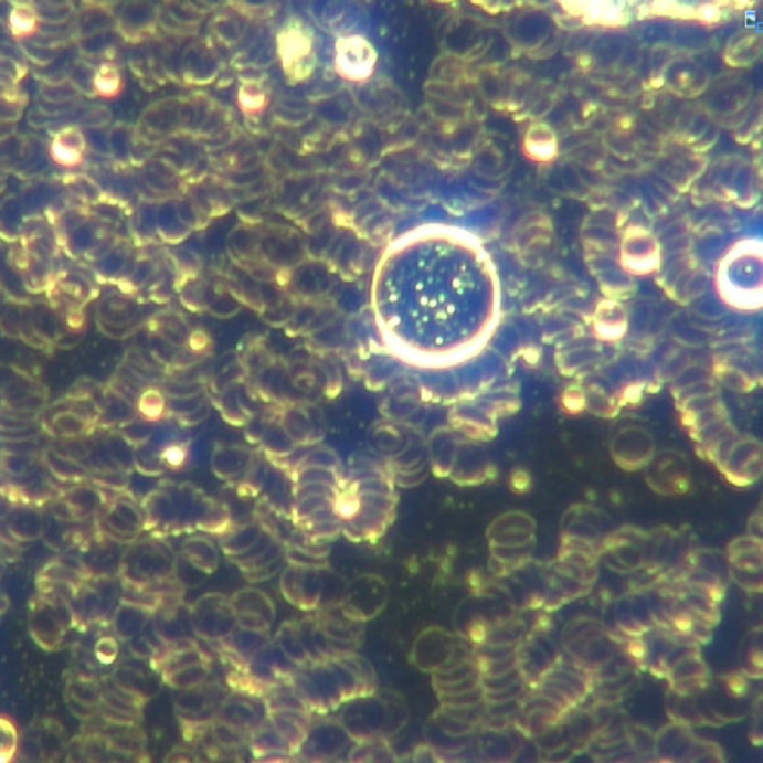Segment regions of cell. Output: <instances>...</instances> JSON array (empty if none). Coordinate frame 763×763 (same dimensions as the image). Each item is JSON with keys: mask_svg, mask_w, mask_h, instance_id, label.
Segmentation results:
<instances>
[{"mask_svg": "<svg viewBox=\"0 0 763 763\" xmlns=\"http://www.w3.org/2000/svg\"><path fill=\"white\" fill-rule=\"evenodd\" d=\"M229 693V686L215 680H208L198 688L177 690L173 701L174 713L184 732L187 744L195 748L204 732L215 722Z\"/></svg>", "mask_w": 763, "mask_h": 763, "instance_id": "cell-5", "label": "cell"}, {"mask_svg": "<svg viewBox=\"0 0 763 763\" xmlns=\"http://www.w3.org/2000/svg\"><path fill=\"white\" fill-rule=\"evenodd\" d=\"M194 637L208 645L224 642L237 629L236 612L229 595L208 592L190 604Z\"/></svg>", "mask_w": 763, "mask_h": 763, "instance_id": "cell-9", "label": "cell"}, {"mask_svg": "<svg viewBox=\"0 0 763 763\" xmlns=\"http://www.w3.org/2000/svg\"><path fill=\"white\" fill-rule=\"evenodd\" d=\"M645 470L647 485L659 496L677 497L689 491L692 475L681 452H656Z\"/></svg>", "mask_w": 763, "mask_h": 763, "instance_id": "cell-18", "label": "cell"}, {"mask_svg": "<svg viewBox=\"0 0 763 763\" xmlns=\"http://www.w3.org/2000/svg\"><path fill=\"white\" fill-rule=\"evenodd\" d=\"M654 752L659 761L669 762H709L724 761L722 750L710 741L699 740L692 728L672 722L660 729L655 736Z\"/></svg>", "mask_w": 763, "mask_h": 763, "instance_id": "cell-11", "label": "cell"}, {"mask_svg": "<svg viewBox=\"0 0 763 763\" xmlns=\"http://www.w3.org/2000/svg\"><path fill=\"white\" fill-rule=\"evenodd\" d=\"M93 417L78 413L76 411H67L54 416L51 421L54 434L59 437H78L87 433L92 426Z\"/></svg>", "mask_w": 763, "mask_h": 763, "instance_id": "cell-50", "label": "cell"}, {"mask_svg": "<svg viewBox=\"0 0 763 763\" xmlns=\"http://www.w3.org/2000/svg\"><path fill=\"white\" fill-rule=\"evenodd\" d=\"M102 534L118 544H130L145 532L142 507L131 496L104 501L100 518Z\"/></svg>", "mask_w": 763, "mask_h": 763, "instance_id": "cell-16", "label": "cell"}, {"mask_svg": "<svg viewBox=\"0 0 763 763\" xmlns=\"http://www.w3.org/2000/svg\"><path fill=\"white\" fill-rule=\"evenodd\" d=\"M390 603V586L382 575L365 573L349 580L347 594L339 607L349 619L369 624L382 615Z\"/></svg>", "mask_w": 763, "mask_h": 763, "instance_id": "cell-13", "label": "cell"}, {"mask_svg": "<svg viewBox=\"0 0 763 763\" xmlns=\"http://www.w3.org/2000/svg\"><path fill=\"white\" fill-rule=\"evenodd\" d=\"M151 621L152 613L149 610L121 598L115 608L110 626H113L115 638L123 643H129L130 639L147 630Z\"/></svg>", "mask_w": 763, "mask_h": 763, "instance_id": "cell-35", "label": "cell"}, {"mask_svg": "<svg viewBox=\"0 0 763 763\" xmlns=\"http://www.w3.org/2000/svg\"><path fill=\"white\" fill-rule=\"evenodd\" d=\"M322 587L321 601H319V608L339 607L347 594L349 580L343 574L338 573L327 566L321 570Z\"/></svg>", "mask_w": 763, "mask_h": 763, "instance_id": "cell-48", "label": "cell"}, {"mask_svg": "<svg viewBox=\"0 0 763 763\" xmlns=\"http://www.w3.org/2000/svg\"><path fill=\"white\" fill-rule=\"evenodd\" d=\"M271 633H259V630L242 629L234 630L224 642L216 643L225 658L232 664V668H242L250 663L263 649L271 645Z\"/></svg>", "mask_w": 763, "mask_h": 763, "instance_id": "cell-31", "label": "cell"}, {"mask_svg": "<svg viewBox=\"0 0 763 763\" xmlns=\"http://www.w3.org/2000/svg\"><path fill=\"white\" fill-rule=\"evenodd\" d=\"M372 301L391 348L417 364H456L491 332L496 275L484 251L464 234L422 230L383 254Z\"/></svg>", "mask_w": 763, "mask_h": 763, "instance_id": "cell-1", "label": "cell"}, {"mask_svg": "<svg viewBox=\"0 0 763 763\" xmlns=\"http://www.w3.org/2000/svg\"><path fill=\"white\" fill-rule=\"evenodd\" d=\"M617 467L628 471L643 470L656 454L654 437L643 428H624L610 445Z\"/></svg>", "mask_w": 763, "mask_h": 763, "instance_id": "cell-25", "label": "cell"}, {"mask_svg": "<svg viewBox=\"0 0 763 763\" xmlns=\"http://www.w3.org/2000/svg\"><path fill=\"white\" fill-rule=\"evenodd\" d=\"M278 421L297 447L321 445L326 436L322 413L312 403L278 407Z\"/></svg>", "mask_w": 763, "mask_h": 763, "instance_id": "cell-21", "label": "cell"}, {"mask_svg": "<svg viewBox=\"0 0 763 763\" xmlns=\"http://www.w3.org/2000/svg\"><path fill=\"white\" fill-rule=\"evenodd\" d=\"M8 530L15 540H35L44 532V521L38 511L20 509L8 513Z\"/></svg>", "mask_w": 763, "mask_h": 763, "instance_id": "cell-44", "label": "cell"}, {"mask_svg": "<svg viewBox=\"0 0 763 763\" xmlns=\"http://www.w3.org/2000/svg\"><path fill=\"white\" fill-rule=\"evenodd\" d=\"M561 639L569 658L582 665L594 676L616 658L617 643L613 639V635L594 621L570 624L564 629Z\"/></svg>", "mask_w": 763, "mask_h": 763, "instance_id": "cell-6", "label": "cell"}, {"mask_svg": "<svg viewBox=\"0 0 763 763\" xmlns=\"http://www.w3.org/2000/svg\"><path fill=\"white\" fill-rule=\"evenodd\" d=\"M321 570L287 564L280 571V594L289 605L301 612H317L321 601Z\"/></svg>", "mask_w": 763, "mask_h": 763, "instance_id": "cell-20", "label": "cell"}, {"mask_svg": "<svg viewBox=\"0 0 763 763\" xmlns=\"http://www.w3.org/2000/svg\"><path fill=\"white\" fill-rule=\"evenodd\" d=\"M220 545L212 540L211 536L195 532L182 541L178 555L179 560L199 571L200 574L212 575L220 566Z\"/></svg>", "mask_w": 763, "mask_h": 763, "instance_id": "cell-32", "label": "cell"}, {"mask_svg": "<svg viewBox=\"0 0 763 763\" xmlns=\"http://www.w3.org/2000/svg\"><path fill=\"white\" fill-rule=\"evenodd\" d=\"M381 693L385 698L388 707L386 729L383 739L392 740L406 728L409 709L402 695L394 692V690H381Z\"/></svg>", "mask_w": 763, "mask_h": 763, "instance_id": "cell-47", "label": "cell"}, {"mask_svg": "<svg viewBox=\"0 0 763 763\" xmlns=\"http://www.w3.org/2000/svg\"><path fill=\"white\" fill-rule=\"evenodd\" d=\"M179 555L163 537H140L127 544L119 566L123 585L142 587L163 595L184 594L177 571Z\"/></svg>", "mask_w": 763, "mask_h": 763, "instance_id": "cell-4", "label": "cell"}, {"mask_svg": "<svg viewBox=\"0 0 763 763\" xmlns=\"http://www.w3.org/2000/svg\"><path fill=\"white\" fill-rule=\"evenodd\" d=\"M257 451L236 443H219L211 455V470L213 476L225 484H236L250 467L253 466Z\"/></svg>", "mask_w": 763, "mask_h": 763, "instance_id": "cell-30", "label": "cell"}, {"mask_svg": "<svg viewBox=\"0 0 763 763\" xmlns=\"http://www.w3.org/2000/svg\"><path fill=\"white\" fill-rule=\"evenodd\" d=\"M301 467L328 468V470L345 476L342 459H340V456L328 446L317 445L308 447V452H306L305 455L300 456L296 463L289 464L287 471L292 475L293 470Z\"/></svg>", "mask_w": 763, "mask_h": 763, "instance_id": "cell-46", "label": "cell"}, {"mask_svg": "<svg viewBox=\"0 0 763 763\" xmlns=\"http://www.w3.org/2000/svg\"><path fill=\"white\" fill-rule=\"evenodd\" d=\"M416 409L417 404L413 402V396L392 391L385 402L382 403L381 413L383 420L404 422L416 412Z\"/></svg>", "mask_w": 763, "mask_h": 763, "instance_id": "cell-51", "label": "cell"}, {"mask_svg": "<svg viewBox=\"0 0 763 763\" xmlns=\"http://www.w3.org/2000/svg\"><path fill=\"white\" fill-rule=\"evenodd\" d=\"M729 579L744 591L762 592V540L748 536L729 544L727 552Z\"/></svg>", "mask_w": 763, "mask_h": 763, "instance_id": "cell-19", "label": "cell"}, {"mask_svg": "<svg viewBox=\"0 0 763 763\" xmlns=\"http://www.w3.org/2000/svg\"><path fill=\"white\" fill-rule=\"evenodd\" d=\"M416 438L415 432L404 425V422L383 420L370 428L369 447L383 462L390 463L402 455Z\"/></svg>", "mask_w": 763, "mask_h": 763, "instance_id": "cell-29", "label": "cell"}, {"mask_svg": "<svg viewBox=\"0 0 763 763\" xmlns=\"http://www.w3.org/2000/svg\"><path fill=\"white\" fill-rule=\"evenodd\" d=\"M236 612L237 628L271 633L276 621V605L266 592L246 586L230 595Z\"/></svg>", "mask_w": 763, "mask_h": 763, "instance_id": "cell-22", "label": "cell"}, {"mask_svg": "<svg viewBox=\"0 0 763 763\" xmlns=\"http://www.w3.org/2000/svg\"><path fill=\"white\" fill-rule=\"evenodd\" d=\"M297 626L303 646L308 651L310 664L326 663V660L340 655L319 628L315 615L301 617L297 621Z\"/></svg>", "mask_w": 763, "mask_h": 763, "instance_id": "cell-40", "label": "cell"}, {"mask_svg": "<svg viewBox=\"0 0 763 763\" xmlns=\"http://www.w3.org/2000/svg\"><path fill=\"white\" fill-rule=\"evenodd\" d=\"M151 625L163 646L195 638L191 628L190 605L184 603V598L166 601L152 616Z\"/></svg>", "mask_w": 763, "mask_h": 763, "instance_id": "cell-27", "label": "cell"}, {"mask_svg": "<svg viewBox=\"0 0 763 763\" xmlns=\"http://www.w3.org/2000/svg\"><path fill=\"white\" fill-rule=\"evenodd\" d=\"M395 488L385 462L353 456L335 505L342 536L353 543L381 540L395 521Z\"/></svg>", "mask_w": 763, "mask_h": 763, "instance_id": "cell-2", "label": "cell"}, {"mask_svg": "<svg viewBox=\"0 0 763 763\" xmlns=\"http://www.w3.org/2000/svg\"><path fill=\"white\" fill-rule=\"evenodd\" d=\"M319 628L339 654L357 650L365 637V624L349 619L340 607L318 608L314 612Z\"/></svg>", "mask_w": 763, "mask_h": 763, "instance_id": "cell-26", "label": "cell"}, {"mask_svg": "<svg viewBox=\"0 0 763 763\" xmlns=\"http://www.w3.org/2000/svg\"><path fill=\"white\" fill-rule=\"evenodd\" d=\"M743 669L741 672L750 680L762 679V633L761 629L753 630L743 643Z\"/></svg>", "mask_w": 763, "mask_h": 763, "instance_id": "cell-49", "label": "cell"}, {"mask_svg": "<svg viewBox=\"0 0 763 763\" xmlns=\"http://www.w3.org/2000/svg\"><path fill=\"white\" fill-rule=\"evenodd\" d=\"M100 506H104V498L96 492V489L87 488V486L72 489L57 501L59 510L66 511L60 516V519L71 522L84 521L89 516L97 515Z\"/></svg>", "mask_w": 763, "mask_h": 763, "instance_id": "cell-38", "label": "cell"}, {"mask_svg": "<svg viewBox=\"0 0 763 763\" xmlns=\"http://www.w3.org/2000/svg\"><path fill=\"white\" fill-rule=\"evenodd\" d=\"M140 507L145 532L163 539L195 532L220 537L234 523L225 502L190 481H165L144 497Z\"/></svg>", "mask_w": 763, "mask_h": 763, "instance_id": "cell-3", "label": "cell"}, {"mask_svg": "<svg viewBox=\"0 0 763 763\" xmlns=\"http://www.w3.org/2000/svg\"><path fill=\"white\" fill-rule=\"evenodd\" d=\"M532 688L541 690L571 713L594 692L595 676L574 660L566 663L560 658Z\"/></svg>", "mask_w": 763, "mask_h": 763, "instance_id": "cell-7", "label": "cell"}, {"mask_svg": "<svg viewBox=\"0 0 763 763\" xmlns=\"http://www.w3.org/2000/svg\"><path fill=\"white\" fill-rule=\"evenodd\" d=\"M263 527L255 519L250 522L233 523L227 532L219 537L220 551L227 560L243 555L264 536Z\"/></svg>", "mask_w": 763, "mask_h": 763, "instance_id": "cell-39", "label": "cell"}, {"mask_svg": "<svg viewBox=\"0 0 763 763\" xmlns=\"http://www.w3.org/2000/svg\"><path fill=\"white\" fill-rule=\"evenodd\" d=\"M199 754L193 748H177L166 757L168 762H195L199 761Z\"/></svg>", "mask_w": 763, "mask_h": 763, "instance_id": "cell-53", "label": "cell"}, {"mask_svg": "<svg viewBox=\"0 0 763 763\" xmlns=\"http://www.w3.org/2000/svg\"><path fill=\"white\" fill-rule=\"evenodd\" d=\"M211 663H202L177 669V671L168 672V675L160 677L161 681L168 685L169 688L173 690H187L206 683V681L211 679Z\"/></svg>", "mask_w": 763, "mask_h": 763, "instance_id": "cell-45", "label": "cell"}, {"mask_svg": "<svg viewBox=\"0 0 763 763\" xmlns=\"http://www.w3.org/2000/svg\"><path fill=\"white\" fill-rule=\"evenodd\" d=\"M338 716L340 724L353 743L378 739L385 734L388 707L381 690L345 702Z\"/></svg>", "mask_w": 763, "mask_h": 763, "instance_id": "cell-12", "label": "cell"}, {"mask_svg": "<svg viewBox=\"0 0 763 763\" xmlns=\"http://www.w3.org/2000/svg\"><path fill=\"white\" fill-rule=\"evenodd\" d=\"M246 749L253 754L255 761H263L264 757L271 756V754L279 753L294 756L287 741L268 723V720L262 727L255 729L254 732H251Z\"/></svg>", "mask_w": 763, "mask_h": 763, "instance_id": "cell-41", "label": "cell"}, {"mask_svg": "<svg viewBox=\"0 0 763 763\" xmlns=\"http://www.w3.org/2000/svg\"><path fill=\"white\" fill-rule=\"evenodd\" d=\"M72 624L70 604L40 594L30 605V634L42 649H60Z\"/></svg>", "mask_w": 763, "mask_h": 763, "instance_id": "cell-15", "label": "cell"}, {"mask_svg": "<svg viewBox=\"0 0 763 763\" xmlns=\"http://www.w3.org/2000/svg\"><path fill=\"white\" fill-rule=\"evenodd\" d=\"M258 452L266 456L268 463L284 466L296 454L298 447L296 443L284 432L278 421V407L271 406V413L264 425L262 436H259Z\"/></svg>", "mask_w": 763, "mask_h": 763, "instance_id": "cell-33", "label": "cell"}, {"mask_svg": "<svg viewBox=\"0 0 763 763\" xmlns=\"http://www.w3.org/2000/svg\"><path fill=\"white\" fill-rule=\"evenodd\" d=\"M425 446L426 458H428V464L434 475L441 477V479L449 477L452 467H454L456 451H458L459 446L455 434L447 428L437 430L425 442Z\"/></svg>", "mask_w": 763, "mask_h": 763, "instance_id": "cell-37", "label": "cell"}, {"mask_svg": "<svg viewBox=\"0 0 763 763\" xmlns=\"http://www.w3.org/2000/svg\"><path fill=\"white\" fill-rule=\"evenodd\" d=\"M118 651L119 647L117 638L105 637L97 643L96 655L97 658H99L104 664L114 663V660L117 659Z\"/></svg>", "mask_w": 763, "mask_h": 763, "instance_id": "cell-52", "label": "cell"}, {"mask_svg": "<svg viewBox=\"0 0 763 763\" xmlns=\"http://www.w3.org/2000/svg\"><path fill=\"white\" fill-rule=\"evenodd\" d=\"M347 761L352 763H388L399 761L391 740L378 739L358 741L353 743L347 754Z\"/></svg>", "mask_w": 763, "mask_h": 763, "instance_id": "cell-42", "label": "cell"}, {"mask_svg": "<svg viewBox=\"0 0 763 763\" xmlns=\"http://www.w3.org/2000/svg\"><path fill=\"white\" fill-rule=\"evenodd\" d=\"M289 683L315 716L330 714L345 704L342 690L327 660L298 668Z\"/></svg>", "mask_w": 763, "mask_h": 763, "instance_id": "cell-8", "label": "cell"}, {"mask_svg": "<svg viewBox=\"0 0 763 763\" xmlns=\"http://www.w3.org/2000/svg\"><path fill=\"white\" fill-rule=\"evenodd\" d=\"M155 672L157 671L152 665L148 669L136 667V665H125L115 671L113 681L119 688L147 702L159 693L160 686L163 683L161 677H156Z\"/></svg>", "mask_w": 763, "mask_h": 763, "instance_id": "cell-36", "label": "cell"}, {"mask_svg": "<svg viewBox=\"0 0 763 763\" xmlns=\"http://www.w3.org/2000/svg\"><path fill=\"white\" fill-rule=\"evenodd\" d=\"M272 642L297 665L298 668L310 665L308 651L303 646L300 634H298L297 621H285L276 630Z\"/></svg>", "mask_w": 763, "mask_h": 763, "instance_id": "cell-43", "label": "cell"}, {"mask_svg": "<svg viewBox=\"0 0 763 763\" xmlns=\"http://www.w3.org/2000/svg\"><path fill=\"white\" fill-rule=\"evenodd\" d=\"M314 718L309 711L300 710H273L267 713L268 723L284 736L294 756H297Z\"/></svg>", "mask_w": 763, "mask_h": 763, "instance_id": "cell-34", "label": "cell"}, {"mask_svg": "<svg viewBox=\"0 0 763 763\" xmlns=\"http://www.w3.org/2000/svg\"><path fill=\"white\" fill-rule=\"evenodd\" d=\"M216 720L250 736L251 732L266 722V704L262 697L230 689Z\"/></svg>", "mask_w": 763, "mask_h": 763, "instance_id": "cell-24", "label": "cell"}, {"mask_svg": "<svg viewBox=\"0 0 763 763\" xmlns=\"http://www.w3.org/2000/svg\"><path fill=\"white\" fill-rule=\"evenodd\" d=\"M616 624L625 637H645L658 628L654 604L643 595H626L616 605Z\"/></svg>", "mask_w": 763, "mask_h": 763, "instance_id": "cell-28", "label": "cell"}, {"mask_svg": "<svg viewBox=\"0 0 763 763\" xmlns=\"http://www.w3.org/2000/svg\"><path fill=\"white\" fill-rule=\"evenodd\" d=\"M352 744L338 718L315 716L297 757L305 762H336L348 754Z\"/></svg>", "mask_w": 763, "mask_h": 763, "instance_id": "cell-14", "label": "cell"}, {"mask_svg": "<svg viewBox=\"0 0 763 763\" xmlns=\"http://www.w3.org/2000/svg\"><path fill=\"white\" fill-rule=\"evenodd\" d=\"M458 637L442 626H430L421 630L411 649V664L426 675L441 671L458 654Z\"/></svg>", "mask_w": 763, "mask_h": 763, "instance_id": "cell-17", "label": "cell"}, {"mask_svg": "<svg viewBox=\"0 0 763 763\" xmlns=\"http://www.w3.org/2000/svg\"><path fill=\"white\" fill-rule=\"evenodd\" d=\"M212 406L219 409L223 420L233 426H245L255 415L258 409L253 406L257 395L251 390L245 379L227 383L221 388H212L209 392Z\"/></svg>", "mask_w": 763, "mask_h": 763, "instance_id": "cell-23", "label": "cell"}, {"mask_svg": "<svg viewBox=\"0 0 763 763\" xmlns=\"http://www.w3.org/2000/svg\"><path fill=\"white\" fill-rule=\"evenodd\" d=\"M121 598L123 583L119 577L89 579L70 603L72 619L81 625L110 622Z\"/></svg>", "mask_w": 763, "mask_h": 763, "instance_id": "cell-10", "label": "cell"}]
</instances>
